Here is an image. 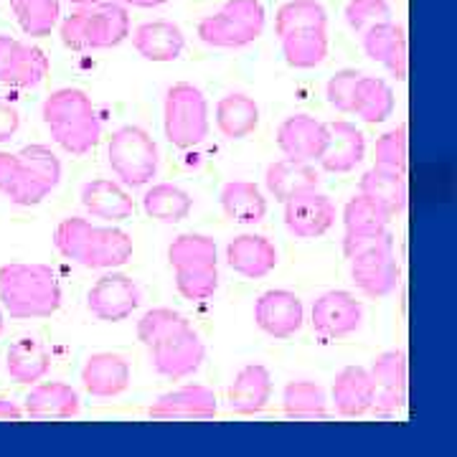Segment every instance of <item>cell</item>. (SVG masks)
Wrapping results in <instances>:
<instances>
[{"instance_id":"30","label":"cell","mask_w":457,"mask_h":457,"mask_svg":"<svg viewBox=\"0 0 457 457\" xmlns=\"http://www.w3.org/2000/svg\"><path fill=\"white\" fill-rule=\"evenodd\" d=\"M267 191L278 201H287V198L297 196L303 191H312V188H320V173L315 170L312 163H300V161H278L267 168Z\"/></svg>"},{"instance_id":"32","label":"cell","mask_w":457,"mask_h":457,"mask_svg":"<svg viewBox=\"0 0 457 457\" xmlns=\"http://www.w3.org/2000/svg\"><path fill=\"white\" fill-rule=\"evenodd\" d=\"M260 125V107L252 97L234 92L219 99L216 104V128L228 140H242L257 130Z\"/></svg>"},{"instance_id":"12","label":"cell","mask_w":457,"mask_h":457,"mask_svg":"<svg viewBox=\"0 0 457 457\" xmlns=\"http://www.w3.org/2000/svg\"><path fill=\"white\" fill-rule=\"evenodd\" d=\"M46 74L49 59L44 51L0 33V84L33 89L46 79Z\"/></svg>"},{"instance_id":"35","label":"cell","mask_w":457,"mask_h":457,"mask_svg":"<svg viewBox=\"0 0 457 457\" xmlns=\"http://www.w3.org/2000/svg\"><path fill=\"white\" fill-rule=\"evenodd\" d=\"M143 209L161 224H179L194 209V198L173 183H155L143 196Z\"/></svg>"},{"instance_id":"25","label":"cell","mask_w":457,"mask_h":457,"mask_svg":"<svg viewBox=\"0 0 457 457\" xmlns=\"http://www.w3.org/2000/svg\"><path fill=\"white\" fill-rule=\"evenodd\" d=\"M374 378L363 366H345L333 381V402L341 417H363L374 404Z\"/></svg>"},{"instance_id":"22","label":"cell","mask_w":457,"mask_h":457,"mask_svg":"<svg viewBox=\"0 0 457 457\" xmlns=\"http://www.w3.org/2000/svg\"><path fill=\"white\" fill-rule=\"evenodd\" d=\"M363 155H366V137L356 125H351L345 120L328 125L326 153L318 161L323 165V170H328V173H348L363 161Z\"/></svg>"},{"instance_id":"42","label":"cell","mask_w":457,"mask_h":457,"mask_svg":"<svg viewBox=\"0 0 457 457\" xmlns=\"http://www.w3.org/2000/svg\"><path fill=\"white\" fill-rule=\"evenodd\" d=\"M392 21V8L386 0H348L345 3V23L353 31H369L371 26Z\"/></svg>"},{"instance_id":"31","label":"cell","mask_w":457,"mask_h":457,"mask_svg":"<svg viewBox=\"0 0 457 457\" xmlns=\"http://www.w3.org/2000/svg\"><path fill=\"white\" fill-rule=\"evenodd\" d=\"M82 204L87 212L104 221H122L132 216V198L114 180L97 179L82 186Z\"/></svg>"},{"instance_id":"28","label":"cell","mask_w":457,"mask_h":457,"mask_svg":"<svg viewBox=\"0 0 457 457\" xmlns=\"http://www.w3.org/2000/svg\"><path fill=\"white\" fill-rule=\"evenodd\" d=\"M285 62L295 69H315L328 56V26H300L279 33Z\"/></svg>"},{"instance_id":"47","label":"cell","mask_w":457,"mask_h":457,"mask_svg":"<svg viewBox=\"0 0 457 457\" xmlns=\"http://www.w3.org/2000/svg\"><path fill=\"white\" fill-rule=\"evenodd\" d=\"M0 420L3 422H21L23 420V409L18 407L16 402L0 396Z\"/></svg>"},{"instance_id":"8","label":"cell","mask_w":457,"mask_h":457,"mask_svg":"<svg viewBox=\"0 0 457 457\" xmlns=\"http://www.w3.org/2000/svg\"><path fill=\"white\" fill-rule=\"evenodd\" d=\"M264 31V8L260 0H227L219 13L198 23V38L213 49H242L254 44Z\"/></svg>"},{"instance_id":"41","label":"cell","mask_w":457,"mask_h":457,"mask_svg":"<svg viewBox=\"0 0 457 457\" xmlns=\"http://www.w3.org/2000/svg\"><path fill=\"white\" fill-rule=\"evenodd\" d=\"M376 165L394 168L407 173L409 165V130L407 125H399L394 130L384 132L376 140Z\"/></svg>"},{"instance_id":"17","label":"cell","mask_w":457,"mask_h":457,"mask_svg":"<svg viewBox=\"0 0 457 457\" xmlns=\"http://www.w3.org/2000/svg\"><path fill=\"white\" fill-rule=\"evenodd\" d=\"M254 320L267 336L285 341V338H293L303 328L305 308L300 297L290 290H267L260 295L254 305Z\"/></svg>"},{"instance_id":"1","label":"cell","mask_w":457,"mask_h":457,"mask_svg":"<svg viewBox=\"0 0 457 457\" xmlns=\"http://www.w3.org/2000/svg\"><path fill=\"white\" fill-rule=\"evenodd\" d=\"M54 246L87 270H114L132 257V237L114 227H95L87 219H64L54 231Z\"/></svg>"},{"instance_id":"21","label":"cell","mask_w":457,"mask_h":457,"mask_svg":"<svg viewBox=\"0 0 457 457\" xmlns=\"http://www.w3.org/2000/svg\"><path fill=\"white\" fill-rule=\"evenodd\" d=\"M227 262L234 272L242 278L260 279L267 278L278 267V249L260 234H242L234 237L227 246Z\"/></svg>"},{"instance_id":"9","label":"cell","mask_w":457,"mask_h":457,"mask_svg":"<svg viewBox=\"0 0 457 457\" xmlns=\"http://www.w3.org/2000/svg\"><path fill=\"white\" fill-rule=\"evenodd\" d=\"M107 158H110L114 176L132 188L145 186L155 179L158 163H161L155 140L150 137V132L137 125H125L112 132L110 145H107Z\"/></svg>"},{"instance_id":"13","label":"cell","mask_w":457,"mask_h":457,"mask_svg":"<svg viewBox=\"0 0 457 457\" xmlns=\"http://www.w3.org/2000/svg\"><path fill=\"white\" fill-rule=\"evenodd\" d=\"M311 320L318 336L336 341L359 330L363 323V308L351 293L330 290L312 303Z\"/></svg>"},{"instance_id":"16","label":"cell","mask_w":457,"mask_h":457,"mask_svg":"<svg viewBox=\"0 0 457 457\" xmlns=\"http://www.w3.org/2000/svg\"><path fill=\"white\" fill-rule=\"evenodd\" d=\"M328 125L311 114H293L278 128V147L285 158L315 163L326 153Z\"/></svg>"},{"instance_id":"10","label":"cell","mask_w":457,"mask_h":457,"mask_svg":"<svg viewBox=\"0 0 457 457\" xmlns=\"http://www.w3.org/2000/svg\"><path fill=\"white\" fill-rule=\"evenodd\" d=\"M147 348H150L153 369L173 381L196 374L206 359L204 341L186 318H180L179 323L163 330Z\"/></svg>"},{"instance_id":"26","label":"cell","mask_w":457,"mask_h":457,"mask_svg":"<svg viewBox=\"0 0 457 457\" xmlns=\"http://www.w3.org/2000/svg\"><path fill=\"white\" fill-rule=\"evenodd\" d=\"M228 409L237 414H260L272 396V376L262 363H249L239 369L228 386Z\"/></svg>"},{"instance_id":"49","label":"cell","mask_w":457,"mask_h":457,"mask_svg":"<svg viewBox=\"0 0 457 457\" xmlns=\"http://www.w3.org/2000/svg\"><path fill=\"white\" fill-rule=\"evenodd\" d=\"M74 5H102V3H120V0H69Z\"/></svg>"},{"instance_id":"5","label":"cell","mask_w":457,"mask_h":457,"mask_svg":"<svg viewBox=\"0 0 457 457\" xmlns=\"http://www.w3.org/2000/svg\"><path fill=\"white\" fill-rule=\"evenodd\" d=\"M62 44L71 51L114 49L130 36V16L122 3L79 5L62 21Z\"/></svg>"},{"instance_id":"3","label":"cell","mask_w":457,"mask_h":457,"mask_svg":"<svg viewBox=\"0 0 457 457\" xmlns=\"http://www.w3.org/2000/svg\"><path fill=\"white\" fill-rule=\"evenodd\" d=\"M62 180V161L46 145L0 153V194L16 206H36Z\"/></svg>"},{"instance_id":"27","label":"cell","mask_w":457,"mask_h":457,"mask_svg":"<svg viewBox=\"0 0 457 457\" xmlns=\"http://www.w3.org/2000/svg\"><path fill=\"white\" fill-rule=\"evenodd\" d=\"M359 194L374 198L378 206H384L392 216H396V213L407 209V173L394 170V168H384V165H374L371 170L363 173V179L359 183Z\"/></svg>"},{"instance_id":"18","label":"cell","mask_w":457,"mask_h":457,"mask_svg":"<svg viewBox=\"0 0 457 457\" xmlns=\"http://www.w3.org/2000/svg\"><path fill=\"white\" fill-rule=\"evenodd\" d=\"M361 44L369 59H374L378 64H384L392 77L399 82H407L409 77V46L407 31L402 26H396L392 21L371 26L369 31H363Z\"/></svg>"},{"instance_id":"11","label":"cell","mask_w":457,"mask_h":457,"mask_svg":"<svg viewBox=\"0 0 457 457\" xmlns=\"http://www.w3.org/2000/svg\"><path fill=\"white\" fill-rule=\"evenodd\" d=\"M374 378V404L376 417H392L407 404L409 392V366L404 351H384L378 353L369 369Z\"/></svg>"},{"instance_id":"29","label":"cell","mask_w":457,"mask_h":457,"mask_svg":"<svg viewBox=\"0 0 457 457\" xmlns=\"http://www.w3.org/2000/svg\"><path fill=\"white\" fill-rule=\"evenodd\" d=\"M26 414L31 420H69L79 414V394L69 384L49 381L33 386L26 396Z\"/></svg>"},{"instance_id":"15","label":"cell","mask_w":457,"mask_h":457,"mask_svg":"<svg viewBox=\"0 0 457 457\" xmlns=\"http://www.w3.org/2000/svg\"><path fill=\"white\" fill-rule=\"evenodd\" d=\"M336 224V204L318 188L285 201V227L297 239L323 237Z\"/></svg>"},{"instance_id":"37","label":"cell","mask_w":457,"mask_h":457,"mask_svg":"<svg viewBox=\"0 0 457 457\" xmlns=\"http://www.w3.org/2000/svg\"><path fill=\"white\" fill-rule=\"evenodd\" d=\"M282 409L290 420H326V392L315 381H290L282 392Z\"/></svg>"},{"instance_id":"48","label":"cell","mask_w":457,"mask_h":457,"mask_svg":"<svg viewBox=\"0 0 457 457\" xmlns=\"http://www.w3.org/2000/svg\"><path fill=\"white\" fill-rule=\"evenodd\" d=\"M122 5H132V8H158L163 5L168 0H120Z\"/></svg>"},{"instance_id":"34","label":"cell","mask_w":457,"mask_h":457,"mask_svg":"<svg viewBox=\"0 0 457 457\" xmlns=\"http://www.w3.org/2000/svg\"><path fill=\"white\" fill-rule=\"evenodd\" d=\"M8 374L16 384H38L49 374L51 356L49 351L36 338H18L5 356Z\"/></svg>"},{"instance_id":"45","label":"cell","mask_w":457,"mask_h":457,"mask_svg":"<svg viewBox=\"0 0 457 457\" xmlns=\"http://www.w3.org/2000/svg\"><path fill=\"white\" fill-rule=\"evenodd\" d=\"M180 312L170 311V308H155V311H147L143 318H140V323H137V338L150 345V343L155 341L163 330L173 326V323H179Z\"/></svg>"},{"instance_id":"43","label":"cell","mask_w":457,"mask_h":457,"mask_svg":"<svg viewBox=\"0 0 457 457\" xmlns=\"http://www.w3.org/2000/svg\"><path fill=\"white\" fill-rule=\"evenodd\" d=\"M361 79V71L356 69H341L336 77L328 79L326 97L338 112H353V92Z\"/></svg>"},{"instance_id":"20","label":"cell","mask_w":457,"mask_h":457,"mask_svg":"<svg viewBox=\"0 0 457 457\" xmlns=\"http://www.w3.org/2000/svg\"><path fill=\"white\" fill-rule=\"evenodd\" d=\"M351 278L366 297H386L399 285V264L394 249H374L351 260Z\"/></svg>"},{"instance_id":"4","label":"cell","mask_w":457,"mask_h":457,"mask_svg":"<svg viewBox=\"0 0 457 457\" xmlns=\"http://www.w3.org/2000/svg\"><path fill=\"white\" fill-rule=\"evenodd\" d=\"M41 112L51 137L71 155H87L102 137L97 110L82 89H56L51 97H46Z\"/></svg>"},{"instance_id":"50","label":"cell","mask_w":457,"mask_h":457,"mask_svg":"<svg viewBox=\"0 0 457 457\" xmlns=\"http://www.w3.org/2000/svg\"><path fill=\"white\" fill-rule=\"evenodd\" d=\"M0 333H3V312H0Z\"/></svg>"},{"instance_id":"36","label":"cell","mask_w":457,"mask_h":457,"mask_svg":"<svg viewBox=\"0 0 457 457\" xmlns=\"http://www.w3.org/2000/svg\"><path fill=\"white\" fill-rule=\"evenodd\" d=\"M353 112L363 122H384L394 112V92L389 84L378 77H363L361 74L356 92H353Z\"/></svg>"},{"instance_id":"19","label":"cell","mask_w":457,"mask_h":457,"mask_svg":"<svg viewBox=\"0 0 457 457\" xmlns=\"http://www.w3.org/2000/svg\"><path fill=\"white\" fill-rule=\"evenodd\" d=\"M216 396L209 386L186 384L176 392L163 394L147 414L153 420H213L216 417Z\"/></svg>"},{"instance_id":"38","label":"cell","mask_w":457,"mask_h":457,"mask_svg":"<svg viewBox=\"0 0 457 457\" xmlns=\"http://www.w3.org/2000/svg\"><path fill=\"white\" fill-rule=\"evenodd\" d=\"M11 8L18 18V26L31 38L49 36L62 16L59 0H11Z\"/></svg>"},{"instance_id":"40","label":"cell","mask_w":457,"mask_h":457,"mask_svg":"<svg viewBox=\"0 0 457 457\" xmlns=\"http://www.w3.org/2000/svg\"><path fill=\"white\" fill-rule=\"evenodd\" d=\"M300 26H328V13L320 0H287L275 16V31L285 33Z\"/></svg>"},{"instance_id":"14","label":"cell","mask_w":457,"mask_h":457,"mask_svg":"<svg viewBox=\"0 0 457 457\" xmlns=\"http://www.w3.org/2000/svg\"><path fill=\"white\" fill-rule=\"evenodd\" d=\"M87 305L95 318L104 323H120L125 318H130L132 312L140 305V287L135 285V279L128 275H104L99 278L92 290L87 295Z\"/></svg>"},{"instance_id":"23","label":"cell","mask_w":457,"mask_h":457,"mask_svg":"<svg viewBox=\"0 0 457 457\" xmlns=\"http://www.w3.org/2000/svg\"><path fill=\"white\" fill-rule=\"evenodd\" d=\"M82 384L99 399H112L130 386V363L117 353H95L82 366Z\"/></svg>"},{"instance_id":"33","label":"cell","mask_w":457,"mask_h":457,"mask_svg":"<svg viewBox=\"0 0 457 457\" xmlns=\"http://www.w3.org/2000/svg\"><path fill=\"white\" fill-rule=\"evenodd\" d=\"M221 209L237 224H260L267 216V198L249 180H231L221 188Z\"/></svg>"},{"instance_id":"6","label":"cell","mask_w":457,"mask_h":457,"mask_svg":"<svg viewBox=\"0 0 457 457\" xmlns=\"http://www.w3.org/2000/svg\"><path fill=\"white\" fill-rule=\"evenodd\" d=\"M176 287L186 300H209L219 287L216 242L206 234H180L168 246Z\"/></svg>"},{"instance_id":"46","label":"cell","mask_w":457,"mask_h":457,"mask_svg":"<svg viewBox=\"0 0 457 457\" xmlns=\"http://www.w3.org/2000/svg\"><path fill=\"white\" fill-rule=\"evenodd\" d=\"M18 125H21V114H18V110L11 102H5V99L0 97V143L11 140L18 132Z\"/></svg>"},{"instance_id":"2","label":"cell","mask_w":457,"mask_h":457,"mask_svg":"<svg viewBox=\"0 0 457 457\" xmlns=\"http://www.w3.org/2000/svg\"><path fill=\"white\" fill-rule=\"evenodd\" d=\"M0 303L16 320L51 318L62 308V285L49 264H3Z\"/></svg>"},{"instance_id":"39","label":"cell","mask_w":457,"mask_h":457,"mask_svg":"<svg viewBox=\"0 0 457 457\" xmlns=\"http://www.w3.org/2000/svg\"><path fill=\"white\" fill-rule=\"evenodd\" d=\"M389 221H392V213L384 206H378L374 198L363 196V194L351 198L343 209L345 231H381L389 227Z\"/></svg>"},{"instance_id":"7","label":"cell","mask_w":457,"mask_h":457,"mask_svg":"<svg viewBox=\"0 0 457 457\" xmlns=\"http://www.w3.org/2000/svg\"><path fill=\"white\" fill-rule=\"evenodd\" d=\"M165 137L179 147L191 150L209 137V102L204 92L188 82L173 84L163 102Z\"/></svg>"},{"instance_id":"44","label":"cell","mask_w":457,"mask_h":457,"mask_svg":"<svg viewBox=\"0 0 457 457\" xmlns=\"http://www.w3.org/2000/svg\"><path fill=\"white\" fill-rule=\"evenodd\" d=\"M374 249H394V237L389 234V228L381 231H345L343 237V254L348 260L374 252Z\"/></svg>"},{"instance_id":"24","label":"cell","mask_w":457,"mask_h":457,"mask_svg":"<svg viewBox=\"0 0 457 457\" xmlns=\"http://www.w3.org/2000/svg\"><path fill=\"white\" fill-rule=\"evenodd\" d=\"M132 46L147 62L165 64V62H176L183 54L186 38L179 26L170 21H147L132 33Z\"/></svg>"}]
</instances>
